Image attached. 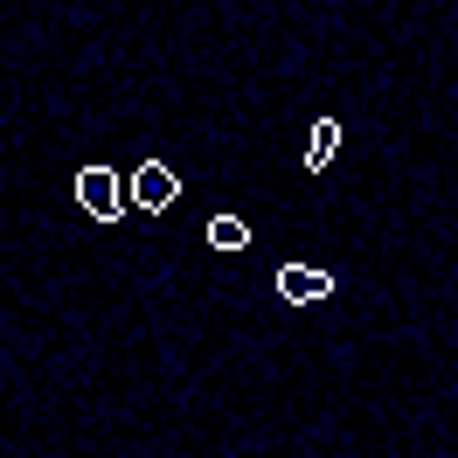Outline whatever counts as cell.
Segmentation results:
<instances>
[{
  "label": "cell",
  "instance_id": "7a4b0ae2",
  "mask_svg": "<svg viewBox=\"0 0 458 458\" xmlns=\"http://www.w3.org/2000/svg\"><path fill=\"white\" fill-rule=\"evenodd\" d=\"M174 195H181V174H174L167 160H146V167H132V208H140V216H167Z\"/></svg>",
  "mask_w": 458,
  "mask_h": 458
},
{
  "label": "cell",
  "instance_id": "3957f363",
  "mask_svg": "<svg viewBox=\"0 0 458 458\" xmlns=\"http://www.w3.org/2000/svg\"><path fill=\"white\" fill-rule=\"evenodd\" d=\"M271 285H278L285 306H319V299L334 292V278H327L319 264H278V278H271Z\"/></svg>",
  "mask_w": 458,
  "mask_h": 458
},
{
  "label": "cell",
  "instance_id": "5b68a950",
  "mask_svg": "<svg viewBox=\"0 0 458 458\" xmlns=\"http://www.w3.org/2000/svg\"><path fill=\"white\" fill-rule=\"evenodd\" d=\"M208 243H216V250H243V243H250V223H236V216H216V223H208Z\"/></svg>",
  "mask_w": 458,
  "mask_h": 458
},
{
  "label": "cell",
  "instance_id": "6da1fadb",
  "mask_svg": "<svg viewBox=\"0 0 458 458\" xmlns=\"http://www.w3.org/2000/svg\"><path fill=\"white\" fill-rule=\"evenodd\" d=\"M77 208H84L90 223H118V216L132 208V188H118L112 167H84L77 174Z\"/></svg>",
  "mask_w": 458,
  "mask_h": 458
},
{
  "label": "cell",
  "instance_id": "277c9868",
  "mask_svg": "<svg viewBox=\"0 0 458 458\" xmlns=\"http://www.w3.org/2000/svg\"><path fill=\"white\" fill-rule=\"evenodd\" d=\"M334 153H341V118H313V132H306V167H334Z\"/></svg>",
  "mask_w": 458,
  "mask_h": 458
}]
</instances>
